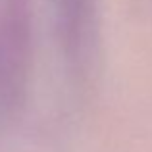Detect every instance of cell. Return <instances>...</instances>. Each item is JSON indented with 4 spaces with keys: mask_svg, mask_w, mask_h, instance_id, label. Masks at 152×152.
Wrapping results in <instances>:
<instances>
[{
    "mask_svg": "<svg viewBox=\"0 0 152 152\" xmlns=\"http://www.w3.org/2000/svg\"><path fill=\"white\" fill-rule=\"evenodd\" d=\"M56 29L69 71L87 77L98 46L96 0H56Z\"/></svg>",
    "mask_w": 152,
    "mask_h": 152,
    "instance_id": "6da1fadb",
    "label": "cell"
}]
</instances>
